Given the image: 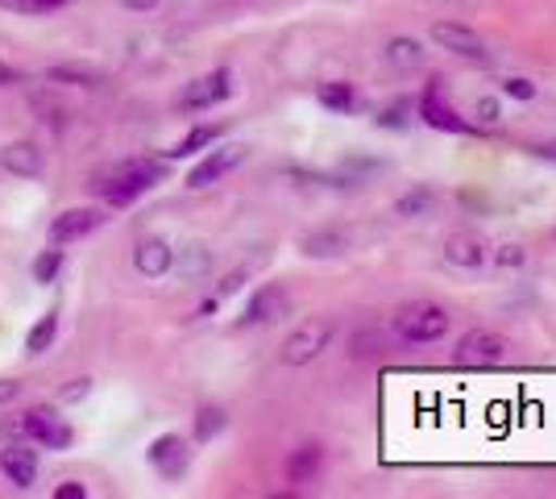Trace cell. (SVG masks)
Instances as JSON below:
<instances>
[{
  "label": "cell",
  "mask_w": 556,
  "mask_h": 499,
  "mask_svg": "<svg viewBox=\"0 0 556 499\" xmlns=\"http://www.w3.org/2000/svg\"><path fill=\"white\" fill-rule=\"evenodd\" d=\"M166 184V163L163 159H125L113 171L96 175L92 196L104 209H134L146 191H154Z\"/></svg>",
  "instance_id": "cell-1"
},
{
  "label": "cell",
  "mask_w": 556,
  "mask_h": 499,
  "mask_svg": "<svg viewBox=\"0 0 556 499\" xmlns=\"http://www.w3.org/2000/svg\"><path fill=\"white\" fill-rule=\"evenodd\" d=\"M453 329V312L437 300H412L394 312L391 333L399 346H437L444 333Z\"/></svg>",
  "instance_id": "cell-2"
},
{
  "label": "cell",
  "mask_w": 556,
  "mask_h": 499,
  "mask_svg": "<svg viewBox=\"0 0 556 499\" xmlns=\"http://www.w3.org/2000/svg\"><path fill=\"white\" fill-rule=\"evenodd\" d=\"M17 433H22L25 441H34L38 450H71V441H75V428L67 425V416H59V408L54 404H34L25 408L22 416H17Z\"/></svg>",
  "instance_id": "cell-3"
},
{
  "label": "cell",
  "mask_w": 556,
  "mask_h": 499,
  "mask_svg": "<svg viewBox=\"0 0 556 499\" xmlns=\"http://www.w3.org/2000/svg\"><path fill=\"white\" fill-rule=\"evenodd\" d=\"M232 96V72L229 67H212V72L195 75V79H187L179 96H175V109L187 113V117H195V113H208L216 104H225Z\"/></svg>",
  "instance_id": "cell-4"
},
{
  "label": "cell",
  "mask_w": 556,
  "mask_h": 499,
  "mask_svg": "<svg viewBox=\"0 0 556 499\" xmlns=\"http://www.w3.org/2000/svg\"><path fill=\"white\" fill-rule=\"evenodd\" d=\"M416 117L428 125V129H437V134H457V138H465V134H478V121L473 117H462L448 100L441 96V79L432 75L428 79V88L419 92L416 100Z\"/></svg>",
  "instance_id": "cell-5"
},
{
  "label": "cell",
  "mask_w": 556,
  "mask_h": 499,
  "mask_svg": "<svg viewBox=\"0 0 556 499\" xmlns=\"http://www.w3.org/2000/svg\"><path fill=\"white\" fill-rule=\"evenodd\" d=\"M332 337H337V325L328 316H312V321H303L300 329L282 341L278 358H282V366H307V362H316L332 346Z\"/></svg>",
  "instance_id": "cell-6"
},
{
  "label": "cell",
  "mask_w": 556,
  "mask_h": 499,
  "mask_svg": "<svg viewBox=\"0 0 556 499\" xmlns=\"http://www.w3.org/2000/svg\"><path fill=\"white\" fill-rule=\"evenodd\" d=\"M510 341L503 333L494 329H469L457 337V346H453V362L465 366V371H486V366H498L503 358H507Z\"/></svg>",
  "instance_id": "cell-7"
},
{
  "label": "cell",
  "mask_w": 556,
  "mask_h": 499,
  "mask_svg": "<svg viewBox=\"0 0 556 499\" xmlns=\"http://www.w3.org/2000/svg\"><path fill=\"white\" fill-rule=\"evenodd\" d=\"M146 462H150V471L163 483H179L191 471V441H187L184 433H159L146 446Z\"/></svg>",
  "instance_id": "cell-8"
},
{
  "label": "cell",
  "mask_w": 556,
  "mask_h": 499,
  "mask_svg": "<svg viewBox=\"0 0 556 499\" xmlns=\"http://www.w3.org/2000/svg\"><path fill=\"white\" fill-rule=\"evenodd\" d=\"M104 225H109L104 204H79V209H63V213L50 221L47 238H50V246H75V241L100 234Z\"/></svg>",
  "instance_id": "cell-9"
},
{
  "label": "cell",
  "mask_w": 556,
  "mask_h": 499,
  "mask_svg": "<svg viewBox=\"0 0 556 499\" xmlns=\"http://www.w3.org/2000/svg\"><path fill=\"white\" fill-rule=\"evenodd\" d=\"M245 159H250V150H245V146H237V142L208 146V154H204L200 163L187 171V188H191V191L212 188V184H220L225 175H232V171L245 163Z\"/></svg>",
  "instance_id": "cell-10"
},
{
  "label": "cell",
  "mask_w": 556,
  "mask_h": 499,
  "mask_svg": "<svg viewBox=\"0 0 556 499\" xmlns=\"http://www.w3.org/2000/svg\"><path fill=\"white\" fill-rule=\"evenodd\" d=\"M291 312V296H287V287L282 284H262L245 300V312H241V329H262V325H275Z\"/></svg>",
  "instance_id": "cell-11"
},
{
  "label": "cell",
  "mask_w": 556,
  "mask_h": 499,
  "mask_svg": "<svg viewBox=\"0 0 556 499\" xmlns=\"http://www.w3.org/2000/svg\"><path fill=\"white\" fill-rule=\"evenodd\" d=\"M34 441H13V446H0V475L4 483H13L17 491H29L38 475H42V458H38Z\"/></svg>",
  "instance_id": "cell-12"
},
{
  "label": "cell",
  "mask_w": 556,
  "mask_h": 499,
  "mask_svg": "<svg viewBox=\"0 0 556 499\" xmlns=\"http://www.w3.org/2000/svg\"><path fill=\"white\" fill-rule=\"evenodd\" d=\"M432 42L448 50V54H457V59H469V63H490V50L482 42V34L462 22H437L432 25Z\"/></svg>",
  "instance_id": "cell-13"
},
{
  "label": "cell",
  "mask_w": 556,
  "mask_h": 499,
  "mask_svg": "<svg viewBox=\"0 0 556 499\" xmlns=\"http://www.w3.org/2000/svg\"><path fill=\"white\" fill-rule=\"evenodd\" d=\"M0 171L13 175V179H42L47 175V150L29 142V138L0 146Z\"/></svg>",
  "instance_id": "cell-14"
},
{
  "label": "cell",
  "mask_w": 556,
  "mask_h": 499,
  "mask_svg": "<svg viewBox=\"0 0 556 499\" xmlns=\"http://www.w3.org/2000/svg\"><path fill=\"white\" fill-rule=\"evenodd\" d=\"M328 466V453L320 441H303L295 450L287 453V462H282V478L291 483V487H307V483H316V478L325 475Z\"/></svg>",
  "instance_id": "cell-15"
},
{
  "label": "cell",
  "mask_w": 556,
  "mask_h": 499,
  "mask_svg": "<svg viewBox=\"0 0 556 499\" xmlns=\"http://www.w3.org/2000/svg\"><path fill=\"white\" fill-rule=\"evenodd\" d=\"M134 266L146 279H163L166 271H175V246L166 238H141L134 246Z\"/></svg>",
  "instance_id": "cell-16"
},
{
  "label": "cell",
  "mask_w": 556,
  "mask_h": 499,
  "mask_svg": "<svg viewBox=\"0 0 556 499\" xmlns=\"http://www.w3.org/2000/svg\"><path fill=\"white\" fill-rule=\"evenodd\" d=\"M316 100H320V109H328L332 117H353V113H362V88L349 84V79H325V84L316 88Z\"/></svg>",
  "instance_id": "cell-17"
},
{
  "label": "cell",
  "mask_w": 556,
  "mask_h": 499,
  "mask_svg": "<svg viewBox=\"0 0 556 499\" xmlns=\"http://www.w3.org/2000/svg\"><path fill=\"white\" fill-rule=\"evenodd\" d=\"M441 250H444V262H453L462 271H478L486 262V241L478 238V234H448Z\"/></svg>",
  "instance_id": "cell-18"
},
{
  "label": "cell",
  "mask_w": 556,
  "mask_h": 499,
  "mask_svg": "<svg viewBox=\"0 0 556 499\" xmlns=\"http://www.w3.org/2000/svg\"><path fill=\"white\" fill-rule=\"evenodd\" d=\"M387 63H391L399 75H412V72H424V63H428V50H424V42L419 38H407V34H399V38H391L387 42Z\"/></svg>",
  "instance_id": "cell-19"
},
{
  "label": "cell",
  "mask_w": 556,
  "mask_h": 499,
  "mask_svg": "<svg viewBox=\"0 0 556 499\" xmlns=\"http://www.w3.org/2000/svg\"><path fill=\"white\" fill-rule=\"evenodd\" d=\"M300 250L307 254V259H337V254H345V250H349V234H345V229H332V225H325V229L303 234Z\"/></svg>",
  "instance_id": "cell-20"
},
{
  "label": "cell",
  "mask_w": 556,
  "mask_h": 499,
  "mask_svg": "<svg viewBox=\"0 0 556 499\" xmlns=\"http://www.w3.org/2000/svg\"><path fill=\"white\" fill-rule=\"evenodd\" d=\"M54 341H59V309H47L34 325H29V333H25V358L50 354Z\"/></svg>",
  "instance_id": "cell-21"
},
{
  "label": "cell",
  "mask_w": 556,
  "mask_h": 499,
  "mask_svg": "<svg viewBox=\"0 0 556 499\" xmlns=\"http://www.w3.org/2000/svg\"><path fill=\"white\" fill-rule=\"evenodd\" d=\"M225 428H229V412H225V408L200 404L195 408V421H191V441H195V446H212Z\"/></svg>",
  "instance_id": "cell-22"
},
{
  "label": "cell",
  "mask_w": 556,
  "mask_h": 499,
  "mask_svg": "<svg viewBox=\"0 0 556 499\" xmlns=\"http://www.w3.org/2000/svg\"><path fill=\"white\" fill-rule=\"evenodd\" d=\"M220 134H225V125H191L184 138L166 150V163H170V159H191V154L208 150V146L220 142Z\"/></svg>",
  "instance_id": "cell-23"
},
{
  "label": "cell",
  "mask_w": 556,
  "mask_h": 499,
  "mask_svg": "<svg viewBox=\"0 0 556 499\" xmlns=\"http://www.w3.org/2000/svg\"><path fill=\"white\" fill-rule=\"evenodd\" d=\"M437 204H441V191L432 188V184H416V188L403 191V196L394 200V216H403V221H412V216H428Z\"/></svg>",
  "instance_id": "cell-24"
},
{
  "label": "cell",
  "mask_w": 556,
  "mask_h": 499,
  "mask_svg": "<svg viewBox=\"0 0 556 499\" xmlns=\"http://www.w3.org/2000/svg\"><path fill=\"white\" fill-rule=\"evenodd\" d=\"M47 79L50 84H71V88H100L104 84V75L96 72L92 63H54V67H47Z\"/></svg>",
  "instance_id": "cell-25"
},
{
  "label": "cell",
  "mask_w": 556,
  "mask_h": 499,
  "mask_svg": "<svg viewBox=\"0 0 556 499\" xmlns=\"http://www.w3.org/2000/svg\"><path fill=\"white\" fill-rule=\"evenodd\" d=\"M63 266H67V246H50V250H42V254L34 259L29 275H34V284L38 287H50V284H59Z\"/></svg>",
  "instance_id": "cell-26"
},
{
  "label": "cell",
  "mask_w": 556,
  "mask_h": 499,
  "mask_svg": "<svg viewBox=\"0 0 556 499\" xmlns=\"http://www.w3.org/2000/svg\"><path fill=\"white\" fill-rule=\"evenodd\" d=\"M75 0H0L4 13H17V17H50L59 9H67Z\"/></svg>",
  "instance_id": "cell-27"
},
{
  "label": "cell",
  "mask_w": 556,
  "mask_h": 499,
  "mask_svg": "<svg viewBox=\"0 0 556 499\" xmlns=\"http://www.w3.org/2000/svg\"><path fill=\"white\" fill-rule=\"evenodd\" d=\"M387 350V333L382 329H357L349 337V354L353 358H374Z\"/></svg>",
  "instance_id": "cell-28"
},
{
  "label": "cell",
  "mask_w": 556,
  "mask_h": 499,
  "mask_svg": "<svg viewBox=\"0 0 556 499\" xmlns=\"http://www.w3.org/2000/svg\"><path fill=\"white\" fill-rule=\"evenodd\" d=\"M412 109H416L412 100H394L391 109H382V113H378V125H382V129H403V125L412 121Z\"/></svg>",
  "instance_id": "cell-29"
},
{
  "label": "cell",
  "mask_w": 556,
  "mask_h": 499,
  "mask_svg": "<svg viewBox=\"0 0 556 499\" xmlns=\"http://www.w3.org/2000/svg\"><path fill=\"white\" fill-rule=\"evenodd\" d=\"M473 121H482V125H498V121H503V104H498V96H478V104H473Z\"/></svg>",
  "instance_id": "cell-30"
},
{
  "label": "cell",
  "mask_w": 556,
  "mask_h": 499,
  "mask_svg": "<svg viewBox=\"0 0 556 499\" xmlns=\"http://www.w3.org/2000/svg\"><path fill=\"white\" fill-rule=\"evenodd\" d=\"M494 262H498V266H507V271H519V266L528 262V250H523L519 241H507V246H498Z\"/></svg>",
  "instance_id": "cell-31"
},
{
  "label": "cell",
  "mask_w": 556,
  "mask_h": 499,
  "mask_svg": "<svg viewBox=\"0 0 556 499\" xmlns=\"http://www.w3.org/2000/svg\"><path fill=\"white\" fill-rule=\"evenodd\" d=\"M503 96H510V100H535V84L523 79V75H507L503 79Z\"/></svg>",
  "instance_id": "cell-32"
},
{
  "label": "cell",
  "mask_w": 556,
  "mask_h": 499,
  "mask_svg": "<svg viewBox=\"0 0 556 499\" xmlns=\"http://www.w3.org/2000/svg\"><path fill=\"white\" fill-rule=\"evenodd\" d=\"M88 396H92V379H88V375H84V379L63 383V391H59L63 404H79V400H88Z\"/></svg>",
  "instance_id": "cell-33"
},
{
  "label": "cell",
  "mask_w": 556,
  "mask_h": 499,
  "mask_svg": "<svg viewBox=\"0 0 556 499\" xmlns=\"http://www.w3.org/2000/svg\"><path fill=\"white\" fill-rule=\"evenodd\" d=\"M245 284H250V275H245V271H229V275L216 284V300H229V296H237Z\"/></svg>",
  "instance_id": "cell-34"
},
{
  "label": "cell",
  "mask_w": 556,
  "mask_h": 499,
  "mask_svg": "<svg viewBox=\"0 0 556 499\" xmlns=\"http://www.w3.org/2000/svg\"><path fill=\"white\" fill-rule=\"evenodd\" d=\"M208 250H204V246H191V254H187V262H179V271H184L187 279H191V275H195V271H200V275H204V271H208Z\"/></svg>",
  "instance_id": "cell-35"
},
{
  "label": "cell",
  "mask_w": 556,
  "mask_h": 499,
  "mask_svg": "<svg viewBox=\"0 0 556 499\" xmlns=\"http://www.w3.org/2000/svg\"><path fill=\"white\" fill-rule=\"evenodd\" d=\"M54 499H88V487H84L79 478H63V483L54 487Z\"/></svg>",
  "instance_id": "cell-36"
},
{
  "label": "cell",
  "mask_w": 556,
  "mask_h": 499,
  "mask_svg": "<svg viewBox=\"0 0 556 499\" xmlns=\"http://www.w3.org/2000/svg\"><path fill=\"white\" fill-rule=\"evenodd\" d=\"M17 396H22V383H17V379H0V408L13 404Z\"/></svg>",
  "instance_id": "cell-37"
},
{
  "label": "cell",
  "mask_w": 556,
  "mask_h": 499,
  "mask_svg": "<svg viewBox=\"0 0 556 499\" xmlns=\"http://www.w3.org/2000/svg\"><path fill=\"white\" fill-rule=\"evenodd\" d=\"M17 84H29L22 72H13L9 63H0V88H17Z\"/></svg>",
  "instance_id": "cell-38"
},
{
  "label": "cell",
  "mask_w": 556,
  "mask_h": 499,
  "mask_svg": "<svg viewBox=\"0 0 556 499\" xmlns=\"http://www.w3.org/2000/svg\"><path fill=\"white\" fill-rule=\"evenodd\" d=\"M121 4H125L129 13H154V9L163 4V0H121Z\"/></svg>",
  "instance_id": "cell-39"
},
{
  "label": "cell",
  "mask_w": 556,
  "mask_h": 499,
  "mask_svg": "<svg viewBox=\"0 0 556 499\" xmlns=\"http://www.w3.org/2000/svg\"><path fill=\"white\" fill-rule=\"evenodd\" d=\"M532 154L535 159H544V163H556V142H535Z\"/></svg>",
  "instance_id": "cell-40"
}]
</instances>
